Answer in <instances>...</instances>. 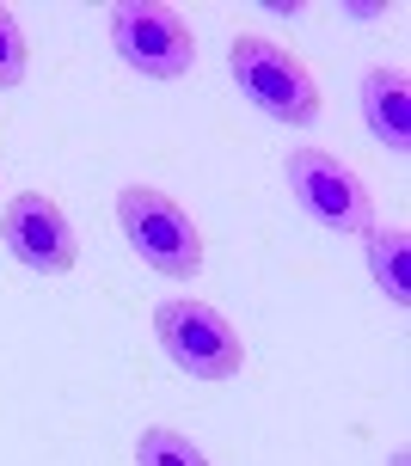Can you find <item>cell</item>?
Instances as JSON below:
<instances>
[{
  "mask_svg": "<svg viewBox=\"0 0 411 466\" xmlns=\"http://www.w3.org/2000/svg\"><path fill=\"white\" fill-rule=\"evenodd\" d=\"M228 68H233V86L246 105H258L264 116L289 123V129H307L320 123V86L301 56H289L283 44L258 37V31H240L228 44Z\"/></svg>",
  "mask_w": 411,
  "mask_h": 466,
  "instance_id": "cell-1",
  "label": "cell"
},
{
  "mask_svg": "<svg viewBox=\"0 0 411 466\" xmlns=\"http://www.w3.org/2000/svg\"><path fill=\"white\" fill-rule=\"evenodd\" d=\"M117 228L129 239V252H136L148 270H160V277L190 282L203 270V228H197L166 190H154V185L117 190Z\"/></svg>",
  "mask_w": 411,
  "mask_h": 466,
  "instance_id": "cell-2",
  "label": "cell"
},
{
  "mask_svg": "<svg viewBox=\"0 0 411 466\" xmlns=\"http://www.w3.org/2000/svg\"><path fill=\"white\" fill-rule=\"evenodd\" d=\"M154 338L190 380H233L246 369L240 331L221 319V307H209V301H160L154 307Z\"/></svg>",
  "mask_w": 411,
  "mask_h": 466,
  "instance_id": "cell-3",
  "label": "cell"
},
{
  "mask_svg": "<svg viewBox=\"0 0 411 466\" xmlns=\"http://www.w3.org/2000/svg\"><path fill=\"white\" fill-rule=\"evenodd\" d=\"M283 178H289V197L301 203L307 221H320L332 233H368L375 228V197L363 190V178L325 154V147H295L283 160Z\"/></svg>",
  "mask_w": 411,
  "mask_h": 466,
  "instance_id": "cell-4",
  "label": "cell"
},
{
  "mask_svg": "<svg viewBox=\"0 0 411 466\" xmlns=\"http://www.w3.org/2000/svg\"><path fill=\"white\" fill-rule=\"evenodd\" d=\"M111 49L148 80H184L190 62H197V37L184 25L179 6H160V0H123L111 6Z\"/></svg>",
  "mask_w": 411,
  "mask_h": 466,
  "instance_id": "cell-5",
  "label": "cell"
},
{
  "mask_svg": "<svg viewBox=\"0 0 411 466\" xmlns=\"http://www.w3.org/2000/svg\"><path fill=\"white\" fill-rule=\"evenodd\" d=\"M0 239H6V252L19 258L25 270H44V277H62L80 264V239H74V221L68 209L44 197V190H19V197H6V209H0Z\"/></svg>",
  "mask_w": 411,
  "mask_h": 466,
  "instance_id": "cell-6",
  "label": "cell"
},
{
  "mask_svg": "<svg viewBox=\"0 0 411 466\" xmlns=\"http://www.w3.org/2000/svg\"><path fill=\"white\" fill-rule=\"evenodd\" d=\"M363 123L368 136L381 141L387 154H406L411 147V86H406V68H368L363 74Z\"/></svg>",
  "mask_w": 411,
  "mask_h": 466,
  "instance_id": "cell-7",
  "label": "cell"
},
{
  "mask_svg": "<svg viewBox=\"0 0 411 466\" xmlns=\"http://www.w3.org/2000/svg\"><path fill=\"white\" fill-rule=\"evenodd\" d=\"M363 239H368V277H375V289H381L393 307H406L411 301V233L393 228V221L387 228L375 221Z\"/></svg>",
  "mask_w": 411,
  "mask_h": 466,
  "instance_id": "cell-8",
  "label": "cell"
},
{
  "mask_svg": "<svg viewBox=\"0 0 411 466\" xmlns=\"http://www.w3.org/2000/svg\"><path fill=\"white\" fill-rule=\"evenodd\" d=\"M136 466H209V461H203V448L190 442V436L154 423V430H141V442H136Z\"/></svg>",
  "mask_w": 411,
  "mask_h": 466,
  "instance_id": "cell-9",
  "label": "cell"
},
{
  "mask_svg": "<svg viewBox=\"0 0 411 466\" xmlns=\"http://www.w3.org/2000/svg\"><path fill=\"white\" fill-rule=\"evenodd\" d=\"M19 80H25V31H19V19L0 6V93L19 86Z\"/></svg>",
  "mask_w": 411,
  "mask_h": 466,
  "instance_id": "cell-10",
  "label": "cell"
}]
</instances>
